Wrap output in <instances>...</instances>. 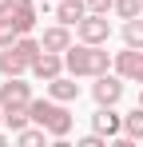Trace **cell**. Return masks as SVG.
<instances>
[{
    "label": "cell",
    "instance_id": "5",
    "mask_svg": "<svg viewBox=\"0 0 143 147\" xmlns=\"http://www.w3.org/2000/svg\"><path fill=\"white\" fill-rule=\"evenodd\" d=\"M76 40H84V44H107V40H111L107 16H103V12H88V16L76 24Z\"/></svg>",
    "mask_w": 143,
    "mask_h": 147
},
{
    "label": "cell",
    "instance_id": "11",
    "mask_svg": "<svg viewBox=\"0 0 143 147\" xmlns=\"http://www.w3.org/2000/svg\"><path fill=\"white\" fill-rule=\"evenodd\" d=\"M40 44H44V52H68L72 44H76V40H72V28L56 20L52 28H44V36H40Z\"/></svg>",
    "mask_w": 143,
    "mask_h": 147
},
{
    "label": "cell",
    "instance_id": "6",
    "mask_svg": "<svg viewBox=\"0 0 143 147\" xmlns=\"http://www.w3.org/2000/svg\"><path fill=\"white\" fill-rule=\"evenodd\" d=\"M32 84L24 80V76H4V84H0V103L4 107H28L32 103Z\"/></svg>",
    "mask_w": 143,
    "mask_h": 147
},
{
    "label": "cell",
    "instance_id": "19",
    "mask_svg": "<svg viewBox=\"0 0 143 147\" xmlns=\"http://www.w3.org/2000/svg\"><path fill=\"white\" fill-rule=\"evenodd\" d=\"M115 12L119 20H131V16H143V0H115Z\"/></svg>",
    "mask_w": 143,
    "mask_h": 147
},
{
    "label": "cell",
    "instance_id": "3",
    "mask_svg": "<svg viewBox=\"0 0 143 147\" xmlns=\"http://www.w3.org/2000/svg\"><path fill=\"white\" fill-rule=\"evenodd\" d=\"M40 52H44V44H40L32 32L20 36L16 44L0 48V76H24V72H32V64L40 60Z\"/></svg>",
    "mask_w": 143,
    "mask_h": 147
},
{
    "label": "cell",
    "instance_id": "18",
    "mask_svg": "<svg viewBox=\"0 0 143 147\" xmlns=\"http://www.w3.org/2000/svg\"><path fill=\"white\" fill-rule=\"evenodd\" d=\"M20 36H24V32L16 28V20H12V16L4 12V16H0V48H8V44H16Z\"/></svg>",
    "mask_w": 143,
    "mask_h": 147
},
{
    "label": "cell",
    "instance_id": "7",
    "mask_svg": "<svg viewBox=\"0 0 143 147\" xmlns=\"http://www.w3.org/2000/svg\"><path fill=\"white\" fill-rule=\"evenodd\" d=\"M115 72L127 84H143V48H123L115 52Z\"/></svg>",
    "mask_w": 143,
    "mask_h": 147
},
{
    "label": "cell",
    "instance_id": "2",
    "mask_svg": "<svg viewBox=\"0 0 143 147\" xmlns=\"http://www.w3.org/2000/svg\"><path fill=\"white\" fill-rule=\"evenodd\" d=\"M28 115H32V123H40L48 135H56V139H64L72 127H76V115L68 111V103H60V99H32L28 103Z\"/></svg>",
    "mask_w": 143,
    "mask_h": 147
},
{
    "label": "cell",
    "instance_id": "22",
    "mask_svg": "<svg viewBox=\"0 0 143 147\" xmlns=\"http://www.w3.org/2000/svg\"><path fill=\"white\" fill-rule=\"evenodd\" d=\"M40 8H44V12H48V8H52V0H40Z\"/></svg>",
    "mask_w": 143,
    "mask_h": 147
},
{
    "label": "cell",
    "instance_id": "13",
    "mask_svg": "<svg viewBox=\"0 0 143 147\" xmlns=\"http://www.w3.org/2000/svg\"><path fill=\"white\" fill-rule=\"evenodd\" d=\"M84 16H88V0H56V20L60 24L76 28Z\"/></svg>",
    "mask_w": 143,
    "mask_h": 147
},
{
    "label": "cell",
    "instance_id": "23",
    "mask_svg": "<svg viewBox=\"0 0 143 147\" xmlns=\"http://www.w3.org/2000/svg\"><path fill=\"white\" fill-rule=\"evenodd\" d=\"M4 143H8V135H4V131H0V147H4Z\"/></svg>",
    "mask_w": 143,
    "mask_h": 147
},
{
    "label": "cell",
    "instance_id": "24",
    "mask_svg": "<svg viewBox=\"0 0 143 147\" xmlns=\"http://www.w3.org/2000/svg\"><path fill=\"white\" fill-rule=\"evenodd\" d=\"M0 123H4V103H0Z\"/></svg>",
    "mask_w": 143,
    "mask_h": 147
},
{
    "label": "cell",
    "instance_id": "14",
    "mask_svg": "<svg viewBox=\"0 0 143 147\" xmlns=\"http://www.w3.org/2000/svg\"><path fill=\"white\" fill-rule=\"evenodd\" d=\"M123 135L135 143V139H143V103H135V111H127L123 115Z\"/></svg>",
    "mask_w": 143,
    "mask_h": 147
},
{
    "label": "cell",
    "instance_id": "17",
    "mask_svg": "<svg viewBox=\"0 0 143 147\" xmlns=\"http://www.w3.org/2000/svg\"><path fill=\"white\" fill-rule=\"evenodd\" d=\"M48 139V131L44 127H40V123H36V127H32V123H28V127H24V131H16V143L20 147H40Z\"/></svg>",
    "mask_w": 143,
    "mask_h": 147
},
{
    "label": "cell",
    "instance_id": "16",
    "mask_svg": "<svg viewBox=\"0 0 143 147\" xmlns=\"http://www.w3.org/2000/svg\"><path fill=\"white\" fill-rule=\"evenodd\" d=\"M123 44L127 48H143V16L123 20Z\"/></svg>",
    "mask_w": 143,
    "mask_h": 147
},
{
    "label": "cell",
    "instance_id": "20",
    "mask_svg": "<svg viewBox=\"0 0 143 147\" xmlns=\"http://www.w3.org/2000/svg\"><path fill=\"white\" fill-rule=\"evenodd\" d=\"M111 8H115V0H88V12H103L107 16Z\"/></svg>",
    "mask_w": 143,
    "mask_h": 147
},
{
    "label": "cell",
    "instance_id": "4",
    "mask_svg": "<svg viewBox=\"0 0 143 147\" xmlns=\"http://www.w3.org/2000/svg\"><path fill=\"white\" fill-rule=\"evenodd\" d=\"M123 84H127V80H123V76H95L92 80V99H95V107H115L119 99H123Z\"/></svg>",
    "mask_w": 143,
    "mask_h": 147
},
{
    "label": "cell",
    "instance_id": "15",
    "mask_svg": "<svg viewBox=\"0 0 143 147\" xmlns=\"http://www.w3.org/2000/svg\"><path fill=\"white\" fill-rule=\"evenodd\" d=\"M32 123V115H28V107H4V127L16 135V131H24Z\"/></svg>",
    "mask_w": 143,
    "mask_h": 147
},
{
    "label": "cell",
    "instance_id": "21",
    "mask_svg": "<svg viewBox=\"0 0 143 147\" xmlns=\"http://www.w3.org/2000/svg\"><path fill=\"white\" fill-rule=\"evenodd\" d=\"M4 12H12V0H0V16H4Z\"/></svg>",
    "mask_w": 143,
    "mask_h": 147
},
{
    "label": "cell",
    "instance_id": "8",
    "mask_svg": "<svg viewBox=\"0 0 143 147\" xmlns=\"http://www.w3.org/2000/svg\"><path fill=\"white\" fill-rule=\"evenodd\" d=\"M8 16L16 20V28H20L24 36L36 32V24H40V0H12V12Z\"/></svg>",
    "mask_w": 143,
    "mask_h": 147
},
{
    "label": "cell",
    "instance_id": "10",
    "mask_svg": "<svg viewBox=\"0 0 143 147\" xmlns=\"http://www.w3.org/2000/svg\"><path fill=\"white\" fill-rule=\"evenodd\" d=\"M68 68H64V52H40V60L32 64V76L36 80H56V76H64Z\"/></svg>",
    "mask_w": 143,
    "mask_h": 147
},
{
    "label": "cell",
    "instance_id": "9",
    "mask_svg": "<svg viewBox=\"0 0 143 147\" xmlns=\"http://www.w3.org/2000/svg\"><path fill=\"white\" fill-rule=\"evenodd\" d=\"M92 131L107 135V139H119V135H123V115H119L115 107H95V115H92Z\"/></svg>",
    "mask_w": 143,
    "mask_h": 147
},
{
    "label": "cell",
    "instance_id": "12",
    "mask_svg": "<svg viewBox=\"0 0 143 147\" xmlns=\"http://www.w3.org/2000/svg\"><path fill=\"white\" fill-rule=\"evenodd\" d=\"M48 96L60 99V103H76L80 99V84H76V76H56V80H48Z\"/></svg>",
    "mask_w": 143,
    "mask_h": 147
},
{
    "label": "cell",
    "instance_id": "1",
    "mask_svg": "<svg viewBox=\"0 0 143 147\" xmlns=\"http://www.w3.org/2000/svg\"><path fill=\"white\" fill-rule=\"evenodd\" d=\"M64 68L76 80H95V76H103L107 68H115V56L107 52V44H84V40H76L64 52Z\"/></svg>",
    "mask_w": 143,
    "mask_h": 147
}]
</instances>
